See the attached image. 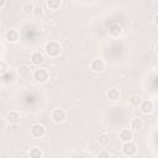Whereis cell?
<instances>
[{"label": "cell", "mask_w": 158, "mask_h": 158, "mask_svg": "<svg viewBox=\"0 0 158 158\" xmlns=\"http://www.w3.org/2000/svg\"><path fill=\"white\" fill-rule=\"evenodd\" d=\"M90 69L94 73H102L106 69V62L101 57H96L90 62Z\"/></svg>", "instance_id": "3957f363"}, {"label": "cell", "mask_w": 158, "mask_h": 158, "mask_svg": "<svg viewBox=\"0 0 158 158\" xmlns=\"http://www.w3.org/2000/svg\"><path fill=\"white\" fill-rule=\"evenodd\" d=\"M128 101H130V105H131V106H133V107H139V105H141V102H142V98H141L139 95L135 94V95H132V96L128 99Z\"/></svg>", "instance_id": "d6986e66"}, {"label": "cell", "mask_w": 158, "mask_h": 158, "mask_svg": "<svg viewBox=\"0 0 158 158\" xmlns=\"http://www.w3.org/2000/svg\"><path fill=\"white\" fill-rule=\"evenodd\" d=\"M35 5H36V4H33L32 1H25V2H22V5H21V10H22V12H25V14L33 12Z\"/></svg>", "instance_id": "ac0fdd59"}, {"label": "cell", "mask_w": 158, "mask_h": 158, "mask_svg": "<svg viewBox=\"0 0 158 158\" xmlns=\"http://www.w3.org/2000/svg\"><path fill=\"white\" fill-rule=\"evenodd\" d=\"M154 53L158 56V43H157V44H156V47H154Z\"/></svg>", "instance_id": "4316f807"}, {"label": "cell", "mask_w": 158, "mask_h": 158, "mask_svg": "<svg viewBox=\"0 0 158 158\" xmlns=\"http://www.w3.org/2000/svg\"><path fill=\"white\" fill-rule=\"evenodd\" d=\"M153 23H154L156 26H158V12L153 16Z\"/></svg>", "instance_id": "d4e9b609"}, {"label": "cell", "mask_w": 158, "mask_h": 158, "mask_svg": "<svg viewBox=\"0 0 158 158\" xmlns=\"http://www.w3.org/2000/svg\"><path fill=\"white\" fill-rule=\"evenodd\" d=\"M6 121L9 122V123H11V125H17V123H20V121H21V115H20V112L19 111H16V110H11V111H9L7 114H6Z\"/></svg>", "instance_id": "9c48e42d"}, {"label": "cell", "mask_w": 158, "mask_h": 158, "mask_svg": "<svg viewBox=\"0 0 158 158\" xmlns=\"http://www.w3.org/2000/svg\"><path fill=\"white\" fill-rule=\"evenodd\" d=\"M109 32H110V35H111L112 37H117V36L121 35L122 28H121V26H118V25H112V26L109 28Z\"/></svg>", "instance_id": "ffe728a7"}, {"label": "cell", "mask_w": 158, "mask_h": 158, "mask_svg": "<svg viewBox=\"0 0 158 158\" xmlns=\"http://www.w3.org/2000/svg\"><path fill=\"white\" fill-rule=\"evenodd\" d=\"M109 139H110V137H109L107 133L102 132V133L99 135V143H100L101 146H106V144L109 143Z\"/></svg>", "instance_id": "7402d4cb"}, {"label": "cell", "mask_w": 158, "mask_h": 158, "mask_svg": "<svg viewBox=\"0 0 158 158\" xmlns=\"http://www.w3.org/2000/svg\"><path fill=\"white\" fill-rule=\"evenodd\" d=\"M143 125H144V122H143V120L141 117H133L131 120V122H130V127H131L132 131H139V130H142L143 128Z\"/></svg>", "instance_id": "4fadbf2b"}, {"label": "cell", "mask_w": 158, "mask_h": 158, "mask_svg": "<svg viewBox=\"0 0 158 158\" xmlns=\"http://www.w3.org/2000/svg\"><path fill=\"white\" fill-rule=\"evenodd\" d=\"M46 6H47L49 10H52V11H57V10L60 9L62 1H60V0H47V1H46Z\"/></svg>", "instance_id": "2e32d148"}, {"label": "cell", "mask_w": 158, "mask_h": 158, "mask_svg": "<svg viewBox=\"0 0 158 158\" xmlns=\"http://www.w3.org/2000/svg\"><path fill=\"white\" fill-rule=\"evenodd\" d=\"M6 4H7V2H6V1H2V2H1V4H0V9H4V7H5V6H6Z\"/></svg>", "instance_id": "484cf974"}, {"label": "cell", "mask_w": 158, "mask_h": 158, "mask_svg": "<svg viewBox=\"0 0 158 158\" xmlns=\"http://www.w3.org/2000/svg\"><path fill=\"white\" fill-rule=\"evenodd\" d=\"M28 157L30 158H42L43 157V152L40 147H32L28 151Z\"/></svg>", "instance_id": "e0dca14e"}, {"label": "cell", "mask_w": 158, "mask_h": 158, "mask_svg": "<svg viewBox=\"0 0 158 158\" xmlns=\"http://www.w3.org/2000/svg\"><path fill=\"white\" fill-rule=\"evenodd\" d=\"M30 135L36 139L43 138L46 136V127L42 123H35L30 127Z\"/></svg>", "instance_id": "277c9868"}, {"label": "cell", "mask_w": 158, "mask_h": 158, "mask_svg": "<svg viewBox=\"0 0 158 158\" xmlns=\"http://www.w3.org/2000/svg\"><path fill=\"white\" fill-rule=\"evenodd\" d=\"M106 98H107V100L111 101V102L118 101L120 98H121L120 89H117V88H110V89L106 91Z\"/></svg>", "instance_id": "7c38bea8"}, {"label": "cell", "mask_w": 158, "mask_h": 158, "mask_svg": "<svg viewBox=\"0 0 158 158\" xmlns=\"http://www.w3.org/2000/svg\"><path fill=\"white\" fill-rule=\"evenodd\" d=\"M51 117L56 123H62L67 120V111L64 109H54L51 114Z\"/></svg>", "instance_id": "8992f818"}, {"label": "cell", "mask_w": 158, "mask_h": 158, "mask_svg": "<svg viewBox=\"0 0 158 158\" xmlns=\"http://www.w3.org/2000/svg\"><path fill=\"white\" fill-rule=\"evenodd\" d=\"M139 110L143 115H151L153 111H154V104L152 100L149 99H146V100H142L141 105H139Z\"/></svg>", "instance_id": "52a82bcc"}, {"label": "cell", "mask_w": 158, "mask_h": 158, "mask_svg": "<svg viewBox=\"0 0 158 158\" xmlns=\"http://www.w3.org/2000/svg\"><path fill=\"white\" fill-rule=\"evenodd\" d=\"M121 152H122V154L126 156V157H133V156L137 154V146H136L133 142L122 143Z\"/></svg>", "instance_id": "5b68a950"}, {"label": "cell", "mask_w": 158, "mask_h": 158, "mask_svg": "<svg viewBox=\"0 0 158 158\" xmlns=\"http://www.w3.org/2000/svg\"><path fill=\"white\" fill-rule=\"evenodd\" d=\"M154 72L158 74V63H157V64H156V67H154Z\"/></svg>", "instance_id": "83f0119b"}, {"label": "cell", "mask_w": 158, "mask_h": 158, "mask_svg": "<svg viewBox=\"0 0 158 158\" xmlns=\"http://www.w3.org/2000/svg\"><path fill=\"white\" fill-rule=\"evenodd\" d=\"M5 40L9 43H17L20 40V32L16 28H9L5 32Z\"/></svg>", "instance_id": "ba28073f"}, {"label": "cell", "mask_w": 158, "mask_h": 158, "mask_svg": "<svg viewBox=\"0 0 158 158\" xmlns=\"http://www.w3.org/2000/svg\"><path fill=\"white\" fill-rule=\"evenodd\" d=\"M118 138L122 143H126V142H132V138H133V131L131 128H123L118 132Z\"/></svg>", "instance_id": "30bf717a"}, {"label": "cell", "mask_w": 158, "mask_h": 158, "mask_svg": "<svg viewBox=\"0 0 158 158\" xmlns=\"http://www.w3.org/2000/svg\"><path fill=\"white\" fill-rule=\"evenodd\" d=\"M30 60H31V63H32L33 65L40 67L41 64H43V62H44V57H43V54H42L40 51H35V52L31 53V56H30Z\"/></svg>", "instance_id": "8fae6325"}, {"label": "cell", "mask_w": 158, "mask_h": 158, "mask_svg": "<svg viewBox=\"0 0 158 158\" xmlns=\"http://www.w3.org/2000/svg\"><path fill=\"white\" fill-rule=\"evenodd\" d=\"M16 75H17L16 70L15 72L14 70H9L4 75H1L2 77V83H5V84H12L15 81V79H16Z\"/></svg>", "instance_id": "5bb4252c"}, {"label": "cell", "mask_w": 158, "mask_h": 158, "mask_svg": "<svg viewBox=\"0 0 158 158\" xmlns=\"http://www.w3.org/2000/svg\"><path fill=\"white\" fill-rule=\"evenodd\" d=\"M32 78H33V80H35L36 83H38V84H44V83H47L48 79H49V73H48V70H47L46 68L38 67L37 69L33 70Z\"/></svg>", "instance_id": "7a4b0ae2"}, {"label": "cell", "mask_w": 158, "mask_h": 158, "mask_svg": "<svg viewBox=\"0 0 158 158\" xmlns=\"http://www.w3.org/2000/svg\"><path fill=\"white\" fill-rule=\"evenodd\" d=\"M44 53L47 57L49 58H57L60 52H62V46L58 41H54V40H51L48 41L46 44H44Z\"/></svg>", "instance_id": "6da1fadb"}, {"label": "cell", "mask_w": 158, "mask_h": 158, "mask_svg": "<svg viewBox=\"0 0 158 158\" xmlns=\"http://www.w3.org/2000/svg\"><path fill=\"white\" fill-rule=\"evenodd\" d=\"M16 73H17V75H19L20 78H27V77L30 75V73H31V69H30L28 65L22 64V65H20V67L16 69Z\"/></svg>", "instance_id": "9a60e30c"}, {"label": "cell", "mask_w": 158, "mask_h": 158, "mask_svg": "<svg viewBox=\"0 0 158 158\" xmlns=\"http://www.w3.org/2000/svg\"><path fill=\"white\" fill-rule=\"evenodd\" d=\"M9 72V67H7V63L4 60V59H1L0 60V74L1 75H4L5 73H7Z\"/></svg>", "instance_id": "603a6c76"}, {"label": "cell", "mask_w": 158, "mask_h": 158, "mask_svg": "<svg viewBox=\"0 0 158 158\" xmlns=\"http://www.w3.org/2000/svg\"><path fill=\"white\" fill-rule=\"evenodd\" d=\"M98 158H111V156H110V153L107 151H100Z\"/></svg>", "instance_id": "cb8c5ba5"}, {"label": "cell", "mask_w": 158, "mask_h": 158, "mask_svg": "<svg viewBox=\"0 0 158 158\" xmlns=\"http://www.w3.org/2000/svg\"><path fill=\"white\" fill-rule=\"evenodd\" d=\"M32 14H33V16H35V17H40V16H42V15H43V6H42L40 2H38V4H36Z\"/></svg>", "instance_id": "44dd1931"}]
</instances>
